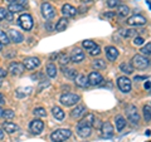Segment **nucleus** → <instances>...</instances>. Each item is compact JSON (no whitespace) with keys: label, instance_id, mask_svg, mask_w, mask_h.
<instances>
[{"label":"nucleus","instance_id":"1","mask_svg":"<svg viewBox=\"0 0 151 142\" xmlns=\"http://www.w3.org/2000/svg\"><path fill=\"white\" fill-rule=\"evenodd\" d=\"M72 132L68 128H59V130H55L54 132H52L50 135V138L53 140L54 142H63L65 140H68Z\"/></svg>","mask_w":151,"mask_h":142},{"label":"nucleus","instance_id":"2","mask_svg":"<svg viewBox=\"0 0 151 142\" xmlns=\"http://www.w3.org/2000/svg\"><path fill=\"white\" fill-rule=\"evenodd\" d=\"M60 103L65 107H70V106H74L76 103H78L79 101V96L78 94H74V93H64L60 96Z\"/></svg>","mask_w":151,"mask_h":142},{"label":"nucleus","instance_id":"3","mask_svg":"<svg viewBox=\"0 0 151 142\" xmlns=\"http://www.w3.org/2000/svg\"><path fill=\"white\" fill-rule=\"evenodd\" d=\"M150 63H151L150 59L146 58V57L142 54H137L132 58V65H134L135 68H139V69H144L146 67H149Z\"/></svg>","mask_w":151,"mask_h":142},{"label":"nucleus","instance_id":"4","mask_svg":"<svg viewBox=\"0 0 151 142\" xmlns=\"http://www.w3.org/2000/svg\"><path fill=\"white\" fill-rule=\"evenodd\" d=\"M18 24L20 25L24 30L29 32V30H32L33 24H34V23H33L32 15H29V14H22V15L19 16V19H18Z\"/></svg>","mask_w":151,"mask_h":142},{"label":"nucleus","instance_id":"5","mask_svg":"<svg viewBox=\"0 0 151 142\" xmlns=\"http://www.w3.org/2000/svg\"><path fill=\"white\" fill-rule=\"evenodd\" d=\"M42 15H43L44 19H47V20H50V19H53L55 16V9L50 5L49 3H43L42 4Z\"/></svg>","mask_w":151,"mask_h":142},{"label":"nucleus","instance_id":"6","mask_svg":"<svg viewBox=\"0 0 151 142\" xmlns=\"http://www.w3.org/2000/svg\"><path fill=\"white\" fill-rule=\"evenodd\" d=\"M126 116L132 122V123H137V122L140 121V116L137 113V108H136L134 105H130V106L126 107Z\"/></svg>","mask_w":151,"mask_h":142},{"label":"nucleus","instance_id":"7","mask_svg":"<svg viewBox=\"0 0 151 142\" xmlns=\"http://www.w3.org/2000/svg\"><path fill=\"white\" fill-rule=\"evenodd\" d=\"M23 64H24L25 69H35L40 65V60L39 58H37V57H28V58H24V60H23Z\"/></svg>","mask_w":151,"mask_h":142},{"label":"nucleus","instance_id":"8","mask_svg":"<svg viewBox=\"0 0 151 142\" xmlns=\"http://www.w3.org/2000/svg\"><path fill=\"white\" fill-rule=\"evenodd\" d=\"M117 86L121 89V92L129 93L131 91V80L127 77H120L117 79Z\"/></svg>","mask_w":151,"mask_h":142},{"label":"nucleus","instance_id":"9","mask_svg":"<svg viewBox=\"0 0 151 142\" xmlns=\"http://www.w3.org/2000/svg\"><path fill=\"white\" fill-rule=\"evenodd\" d=\"M8 70L13 75H20L25 70V67H24V64H22V63L13 62V63H10V65H9V69Z\"/></svg>","mask_w":151,"mask_h":142},{"label":"nucleus","instance_id":"10","mask_svg":"<svg viewBox=\"0 0 151 142\" xmlns=\"http://www.w3.org/2000/svg\"><path fill=\"white\" fill-rule=\"evenodd\" d=\"M29 128L30 131L33 132V133H35V135H39L42 131H43L44 128V123H43V121H40V120H33L30 122V125H29Z\"/></svg>","mask_w":151,"mask_h":142},{"label":"nucleus","instance_id":"11","mask_svg":"<svg viewBox=\"0 0 151 142\" xmlns=\"http://www.w3.org/2000/svg\"><path fill=\"white\" fill-rule=\"evenodd\" d=\"M83 59H84L83 50L79 48H74L72 50V53H70V60H72L73 63H81Z\"/></svg>","mask_w":151,"mask_h":142},{"label":"nucleus","instance_id":"12","mask_svg":"<svg viewBox=\"0 0 151 142\" xmlns=\"http://www.w3.org/2000/svg\"><path fill=\"white\" fill-rule=\"evenodd\" d=\"M88 82H89V84H92V86H100L103 82V77L98 72H92L88 75Z\"/></svg>","mask_w":151,"mask_h":142},{"label":"nucleus","instance_id":"13","mask_svg":"<svg viewBox=\"0 0 151 142\" xmlns=\"http://www.w3.org/2000/svg\"><path fill=\"white\" fill-rule=\"evenodd\" d=\"M127 24L129 25H144L146 24V18H144L142 15H132L131 18H129Z\"/></svg>","mask_w":151,"mask_h":142},{"label":"nucleus","instance_id":"14","mask_svg":"<svg viewBox=\"0 0 151 142\" xmlns=\"http://www.w3.org/2000/svg\"><path fill=\"white\" fill-rule=\"evenodd\" d=\"M101 131L103 137H112L113 133H115V130H113V127L110 122H103L101 126Z\"/></svg>","mask_w":151,"mask_h":142},{"label":"nucleus","instance_id":"15","mask_svg":"<svg viewBox=\"0 0 151 142\" xmlns=\"http://www.w3.org/2000/svg\"><path fill=\"white\" fill-rule=\"evenodd\" d=\"M9 39H10V42H14V43H22L23 40H24V37H23V34H20L18 30L15 29H10L9 30Z\"/></svg>","mask_w":151,"mask_h":142},{"label":"nucleus","instance_id":"16","mask_svg":"<svg viewBox=\"0 0 151 142\" xmlns=\"http://www.w3.org/2000/svg\"><path fill=\"white\" fill-rule=\"evenodd\" d=\"M77 133L83 137V138H86L91 135V126H86V125H81L78 123V127H77Z\"/></svg>","mask_w":151,"mask_h":142},{"label":"nucleus","instance_id":"17","mask_svg":"<svg viewBox=\"0 0 151 142\" xmlns=\"http://www.w3.org/2000/svg\"><path fill=\"white\" fill-rule=\"evenodd\" d=\"M62 13L63 15L67 18V16H74L76 14H77V9H76L74 6L69 5V4H64V5L62 6Z\"/></svg>","mask_w":151,"mask_h":142},{"label":"nucleus","instance_id":"18","mask_svg":"<svg viewBox=\"0 0 151 142\" xmlns=\"http://www.w3.org/2000/svg\"><path fill=\"white\" fill-rule=\"evenodd\" d=\"M74 82H76V84H77L78 87H81V88H86V87H88V84H89L88 77H86V75H83V74L77 75V77L74 78Z\"/></svg>","mask_w":151,"mask_h":142},{"label":"nucleus","instance_id":"19","mask_svg":"<svg viewBox=\"0 0 151 142\" xmlns=\"http://www.w3.org/2000/svg\"><path fill=\"white\" fill-rule=\"evenodd\" d=\"M3 128L5 130V132H8V133H14V132H17L19 130V127L15 123H13V122L6 121L3 123Z\"/></svg>","mask_w":151,"mask_h":142},{"label":"nucleus","instance_id":"20","mask_svg":"<svg viewBox=\"0 0 151 142\" xmlns=\"http://www.w3.org/2000/svg\"><path fill=\"white\" fill-rule=\"evenodd\" d=\"M106 54H107V58L110 60H115L117 57H119V50H117L115 47H107L106 48Z\"/></svg>","mask_w":151,"mask_h":142},{"label":"nucleus","instance_id":"21","mask_svg":"<svg viewBox=\"0 0 151 142\" xmlns=\"http://www.w3.org/2000/svg\"><path fill=\"white\" fill-rule=\"evenodd\" d=\"M84 113H86V107L84 106H77L74 110H72L70 116H72L73 118H79L81 116H83Z\"/></svg>","mask_w":151,"mask_h":142},{"label":"nucleus","instance_id":"22","mask_svg":"<svg viewBox=\"0 0 151 142\" xmlns=\"http://www.w3.org/2000/svg\"><path fill=\"white\" fill-rule=\"evenodd\" d=\"M67 25H68L67 18H62V19H59V20H58V23H57L55 30L57 32H62V30H64L65 28H67Z\"/></svg>","mask_w":151,"mask_h":142},{"label":"nucleus","instance_id":"23","mask_svg":"<svg viewBox=\"0 0 151 142\" xmlns=\"http://www.w3.org/2000/svg\"><path fill=\"white\" fill-rule=\"evenodd\" d=\"M8 10L12 11V13H19V11L24 10V6L20 5V4H18V3H12V4H9Z\"/></svg>","mask_w":151,"mask_h":142},{"label":"nucleus","instance_id":"24","mask_svg":"<svg viewBox=\"0 0 151 142\" xmlns=\"http://www.w3.org/2000/svg\"><path fill=\"white\" fill-rule=\"evenodd\" d=\"M52 112H53V116H54L58 121L64 120V112L62 111V108H60V107H53Z\"/></svg>","mask_w":151,"mask_h":142},{"label":"nucleus","instance_id":"25","mask_svg":"<svg viewBox=\"0 0 151 142\" xmlns=\"http://www.w3.org/2000/svg\"><path fill=\"white\" fill-rule=\"evenodd\" d=\"M45 72H47V74H48L50 78H54L55 75H57V67H55L53 63H49L45 67Z\"/></svg>","mask_w":151,"mask_h":142},{"label":"nucleus","instance_id":"26","mask_svg":"<svg viewBox=\"0 0 151 142\" xmlns=\"http://www.w3.org/2000/svg\"><path fill=\"white\" fill-rule=\"evenodd\" d=\"M120 69L122 70L124 73H126V74H131L132 72H134V65H132L131 63H121V65H120Z\"/></svg>","mask_w":151,"mask_h":142},{"label":"nucleus","instance_id":"27","mask_svg":"<svg viewBox=\"0 0 151 142\" xmlns=\"http://www.w3.org/2000/svg\"><path fill=\"white\" fill-rule=\"evenodd\" d=\"M125 126H126V120L122 116H117L116 117V128H117V131H122L125 128Z\"/></svg>","mask_w":151,"mask_h":142},{"label":"nucleus","instance_id":"28","mask_svg":"<svg viewBox=\"0 0 151 142\" xmlns=\"http://www.w3.org/2000/svg\"><path fill=\"white\" fill-rule=\"evenodd\" d=\"M94 121V116L92 115V113H88V115H86V117H83V120L79 122L81 125H86V126H92Z\"/></svg>","mask_w":151,"mask_h":142},{"label":"nucleus","instance_id":"29","mask_svg":"<svg viewBox=\"0 0 151 142\" xmlns=\"http://www.w3.org/2000/svg\"><path fill=\"white\" fill-rule=\"evenodd\" d=\"M117 14H119L120 16H122V18H126L130 14V8L126 6V5H120L119 10H117Z\"/></svg>","mask_w":151,"mask_h":142},{"label":"nucleus","instance_id":"30","mask_svg":"<svg viewBox=\"0 0 151 142\" xmlns=\"http://www.w3.org/2000/svg\"><path fill=\"white\" fill-rule=\"evenodd\" d=\"M63 73H64L65 77L69 78V79H74L77 77V72H76V69H73V68H64Z\"/></svg>","mask_w":151,"mask_h":142},{"label":"nucleus","instance_id":"31","mask_svg":"<svg viewBox=\"0 0 151 142\" xmlns=\"http://www.w3.org/2000/svg\"><path fill=\"white\" fill-rule=\"evenodd\" d=\"M92 67L94 69H103V68H106V63H105L103 59H96L92 63Z\"/></svg>","mask_w":151,"mask_h":142},{"label":"nucleus","instance_id":"32","mask_svg":"<svg viewBox=\"0 0 151 142\" xmlns=\"http://www.w3.org/2000/svg\"><path fill=\"white\" fill-rule=\"evenodd\" d=\"M142 112H144V118H145V121H146V122H150V121H151V107H150V106H144Z\"/></svg>","mask_w":151,"mask_h":142},{"label":"nucleus","instance_id":"33","mask_svg":"<svg viewBox=\"0 0 151 142\" xmlns=\"http://www.w3.org/2000/svg\"><path fill=\"white\" fill-rule=\"evenodd\" d=\"M0 43L5 44V45H8L9 43H10V39H9L8 34L5 32H3V30H0Z\"/></svg>","mask_w":151,"mask_h":142},{"label":"nucleus","instance_id":"34","mask_svg":"<svg viewBox=\"0 0 151 142\" xmlns=\"http://www.w3.org/2000/svg\"><path fill=\"white\" fill-rule=\"evenodd\" d=\"M82 45L84 47V48H86V50H88V52H89V50H92V49H93L97 44L94 43V42H92V40H84L83 43H82Z\"/></svg>","mask_w":151,"mask_h":142},{"label":"nucleus","instance_id":"35","mask_svg":"<svg viewBox=\"0 0 151 142\" xmlns=\"http://www.w3.org/2000/svg\"><path fill=\"white\" fill-rule=\"evenodd\" d=\"M15 116V113H14L13 110H3V117L5 118V120H12Z\"/></svg>","mask_w":151,"mask_h":142},{"label":"nucleus","instance_id":"36","mask_svg":"<svg viewBox=\"0 0 151 142\" xmlns=\"http://www.w3.org/2000/svg\"><path fill=\"white\" fill-rule=\"evenodd\" d=\"M59 63L62 65H67L69 63V57L67 54H64V53L59 54Z\"/></svg>","mask_w":151,"mask_h":142},{"label":"nucleus","instance_id":"37","mask_svg":"<svg viewBox=\"0 0 151 142\" xmlns=\"http://www.w3.org/2000/svg\"><path fill=\"white\" fill-rule=\"evenodd\" d=\"M120 33H121V35H122V37H125V38L136 34V32H135V30H130V29H121Z\"/></svg>","mask_w":151,"mask_h":142},{"label":"nucleus","instance_id":"38","mask_svg":"<svg viewBox=\"0 0 151 142\" xmlns=\"http://www.w3.org/2000/svg\"><path fill=\"white\" fill-rule=\"evenodd\" d=\"M140 50H141V53H142L144 55H150L151 54V43H147L145 47H142Z\"/></svg>","mask_w":151,"mask_h":142},{"label":"nucleus","instance_id":"39","mask_svg":"<svg viewBox=\"0 0 151 142\" xmlns=\"http://www.w3.org/2000/svg\"><path fill=\"white\" fill-rule=\"evenodd\" d=\"M33 113H34L35 116H39V117H45L47 116V112L44 108H35L34 111H33Z\"/></svg>","mask_w":151,"mask_h":142},{"label":"nucleus","instance_id":"40","mask_svg":"<svg viewBox=\"0 0 151 142\" xmlns=\"http://www.w3.org/2000/svg\"><path fill=\"white\" fill-rule=\"evenodd\" d=\"M101 53V48H100V47H98V45H96V47H94V48L92 49V50H89V54H91V55H98V54H100Z\"/></svg>","mask_w":151,"mask_h":142},{"label":"nucleus","instance_id":"41","mask_svg":"<svg viewBox=\"0 0 151 142\" xmlns=\"http://www.w3.org/2000/svg\"><path fill=\"white\" fill-rule=\"evenodd\" d=\"M8 9H4V8H0V22L1 20H4L5 19V16H6V14H8Z\"/></svg>","mask_w":151,"mask_h":142},{"label":"nucleus","instance_id":"42","mask_svg":"<svg viewBox=\"0 0 151 142\" xmlns=\"http://www.w3.org/2000/svg\"><path fill=\"white\" fill-rule=\"evenodd\" d=\"M144 38H141V37H136L135 39H134V44L135 45H141V44H144Z\"/></svg>","mask_w":151,"mask_h":142},{"label":"nucleus","instance_id":"43","mask_svg":"<svg viewBox=\"0 0 151 142\" xmlns=\"http://www.w3.org/2000/svg\"><path fill=\"white\" fill-rule=\"evenodd\" d=\"M107 5L110 8H115L119 5V0H107Z\"/></svg>","mask_w":151,"mask_h":142},{"label":"nucleus","instance_id":"44","mask_svg":"<svg viewBox=\"0 0 151 142\" xmlns=\"http://www.w3.org/2000/svg\"><path fill=\"white\" fill-rule=\"evenodd\" d=\"M5 19H6L8 22H13V13H12V11H8Z\"/></svg>","mask_w":151,"mask_h":142},{"label":"nucleus","instance_id":"45","mask_svg":"<svg viewBox=\"0 0 151 142\" xmlns=\"http://www.w3.org/2000/svg\"><path fill=\"white\" fill-rule=\"evenodd\" d=\"M8 74V72L5 69H3V68H0V78H3V77H5V75Z\"/></svg>","mask_w":151,"mask_h":142},{"label":"nucleus","instance_id":"46","mask_svg":"<svg viewBox=\"0 0 151 142\" xmlns=\"http://www.w3.org/2000/svg\"><path fill=\"white\" fill-rule=\"evenodd\" d=\"M142 79H147L146 75H136L135 77V80H142Z\"/></svg>","mask_w":151,"mask_h":142},{"label":"nucleus","instance_id":"47","mask_svg":"<svg viewBox=\"0 0 151 142\" xmlns=\"http://www.w3.org/2000/svg\"><path fill=\"white\" fill-rule=\"evenodd\" d=\"M17 3H18V4H20V5H23V6H24V5H27V4H28V0H18Z\"/></svg>","mask_w":151,"mask_h":142},{"label":"nucleus","instance_id":"48","mask_svg":"<svg viewBox=\"0 0 151 142\" xmlns=\"http://www.w3.org/2000/svg\"><path fill=\"white\" fill-rule=\"evenodd\" d=\"M115 15H116V13H107V14H105V16H106V18H108V19L113 18Z\"/></svg>","mask_w":151,"mask_h":142},{"label":"nucleus","instance_id":"49","mask_svg":"<svg viewBox=\"0 0 151 142\" xmlns=\"http://www.w3.org/2000/svg\"><path fill=\"white\" fill-rule=\"evenodd\" d=\"M4 103H5V98H4V96L0 93V105H4Z\"/></svg>","mask_w":151,"mask_h":142},{"label":"nucleus","instance_id":"50","mask_svg":"<svg viewBox=\"0 0 151 142\" xmlns=\"http://www.w3.org/2000/svg\"><path fill=\"white\" fill-rule=\"evenodd\" d=\"M150 87H151V82H150V80H147V82L145 83V89H149Z\"/></svg>","mask_w":151,"mask_h":142},{"label":"nucleus","instance_id":"51","mask_svg":"<svg viewBox=\"0 0 151 142\" xmlns=\"http://www.w3.org/2000/svg\"><path fill=\"white\" fill-rule=\"evenodd\" d=\"M4 138V131L0 128V140H3Z\"/></svg>","mask_w":151,"mask_h":142},{"label":"nucleus","instance_id":"52","mask_svg":"<svg viewBox=\"0 0 151 142\" xmlns=\"http://www.w3.org/2000/svg\"><path fill=\"white\" fill-rule=\"evenodd\" d=\"M57 57H58V53H53L50 55V59H54V58H57Z\"/></svg>","mask_w":151,"mask_h":142},{"label":"nucleus","instance_id":"53","mask_svg":"<svg viewBox=\"0 0 151 142\" xmlns=\"http://www.w3.org/2000/svg\"><path fill=\"white\" fill-rule=\"evenodd\" d=\"M5 1H8L9 4H12V3H17L18 0H5Z\"/></svg>","mask_w":151,"mask_h":142},{"label":"nucleus","instance_id":"54","mask_svg":"<svg viewBox=\"0 0 151 142\" xmlns=\"http://www.w3.org/2000/svg\"><path fill=\"white\" fill-rule=\"evenodd\" d=\"M82 3H91V1H93V0H81Z\"/></svg>","mask_w":151,"mask_h":142},{"label":"nucleus","instance_id":"55","mask_svg":"<svg viewBox=\"0 0 151 142\" xmlns=\"http://www.w3.org/2000/svg\"><path fill=\"white\" fill-rule=\"evenodd\" d=\"M146 3L149 4V6H150V9H151V0H146Z\"/></svg>","mask_w":151,"mask_h":142},{"label":"nucleus","instance_id":"56","mask_svg":"<svg viewBox=\"0 0 151 142\" xmlns=\"http://www.w3.org/2000/svg\"><path fill=\"white\" fill-rule=\"evenodd\" d=\"M1 116H3V108L0 107V117H1Z\"/></svg>","mask_w":151,"mask_h":142},{"label":"nucleus","instance_id":"57","mask_svg":"<svg viewBox=\"0 0 151 142\" xmlns=\"http://www.w3.org/2000/svg\"><path fill=\"white\" fill-rule=\"evenodd\" d=\"M1 49H3V44L0 43V52H1Z\"/></svg>","mask_w":151,"mask_h":142},{"label":"nucleus","instance_id":"58","mask_svg":"<svg viewBox=\"0 0 151 142\" xmlns=\"http://www.w3.org/2000/svg\"><path fill=\"white\" fill-rule=\"evenodd\" d=\"M0 86H1V82H0Z\"/></svg>","mask_w":151,"mask_h":142}]
</instances>
